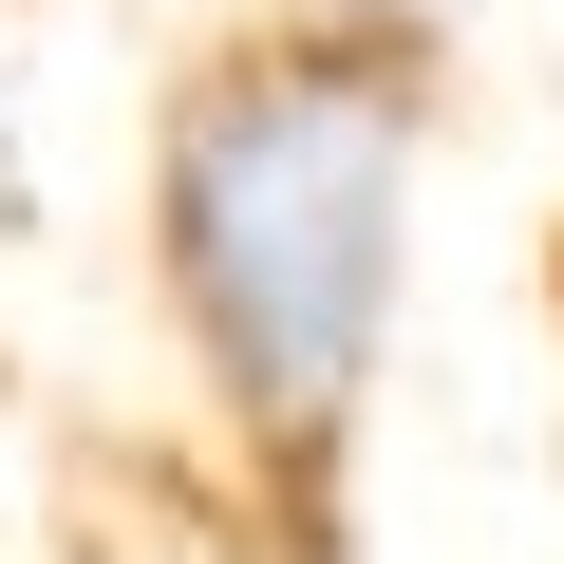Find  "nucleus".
<instances>
[{
	"label": "nucleus",
	"instance_id": "obj_1",
	"mask_svg": "<svg viewBox=\"0 0 564 564\" xmlns=\"http://www.w3.org/2000/svg\"><path fill=\"white\" fill-rule=\"evenodd\" d=\"M414 39L321 20V39H263L226 76L170 95V170H151V263H170V321L226 377V414L263 452H321L377 377L395 321V226H414Z\"/></svg>",
	"mask_w": 564,
	"mask_h": 564
},
{
	"label": "nucleus",
	"instance_id": "obj_2",
	"mask_svg": "<svg viewBox=\"0 0 564 564\" xmlns=\"http://www.w3.org/2000/svg\"><path fill=\"white\" fill-rule=\"evenodd\" d=\"M321 20H377V39H414V20H433V0H321Z\"/></svg>",
	"mask_w": 564,
	"mask_h": 564
}]
</instances>
